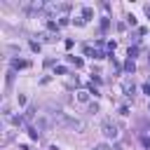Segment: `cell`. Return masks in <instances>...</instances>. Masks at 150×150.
<instances>
[{"label":"cell","instance_id":"1","mask_svg":"<svg viewBox=\"0 0 150 150\" xmlns=\"http://www.w3.org/2000/svg\"><path fill=\"white\" fill-rule=\"evenodd\" d=\"M54 122L56 124H61V127H68V129H84V124L80 122V120H70V117H66V115H61V112H56L54 115Z\"/></svg>","mask_w":150,"mask_h":150},{"label":"cell","instance_id":"2","mask_svg":"<svg viewBox=\"0 0 150 150\" xmlns=\"http://www.w3.org/2000/svg\"><path fill=\"white\" fill-rule=\"evenodd\" d=\"M103 134H105L108 138H117V136H120V131H117V124H112L110 120H105V122H103Z\"/></svg>","mask_w":150,"mask_h":150},{"label":"cell","instance_id":"3","mask_svg":"<svg viewBox=\"0 0 150 150\" xmlns=\"http://www.w3.org/2000/svg\"><path fill=\"white\" fill-rule=\"evenodd\" d=\"M84 52H87V56H91V59H103V56H105V54H103L101 49H91L89 45L84 47Z\"/></svg>","mask_w":150,"mask_h":150},{"label":"cell","instance_id":"4","mask_svg":"<svg viewBox=\"0 0 150 150\" xmlns=\"http://www.w3.org/2000/svg\"><path fill=\"white\" fill-rule=\"evenodd\" d=\"M122 89H124V94H127V96H134V82L124 80V82H122Z\"/></svg>","mask_w":150,"mask_h":150},{"label":"cell","instance_id":"5","mask_svg":"<svg viewBox=\"0 0 150 150\" xmlns=\"http://www.w3.org/2000/svg\"><path fill=\"white\" fill-rule=\"evenodd\" d=\"M28 66V61H23V59H14L12 61V68H26Z\"/></svg>","mask_w":150,"mask_h":150},{"label":"cell","instance_id":"6","mask_svg":"<svg viewBox=\"0 0 150 150\" xmlns=\"http://www.w3.org/2000/svg\"><path fill=\"white\" fill-rule=\"evenodd\" d=\"M124 70H127V73H134V70H136V63H134V59H129V61L124 63Z\"/></svg>","mask_w":150,"mask_h":150},{"label":"cell","instance_id":"7","mask_svg":"<svg viewBox=\"0 0 150 150\" xmlns=\"http://www.w3.org/2000/svg\"><path fill=\"white\" fill-rule=\"evenodd\" d=\"M68 61H70L75 68H82V59H77V56H68Z\"/></svg>","mask_w":150,"mask_h":150},{"label":"cell","instance_id":"8","mask_svg":"<svg viewBox=\"0 0 150 150\" xmlns=\"http://www.w3.org/2000/svg\"><path fill=\"white\" fill-rule=\"evenodd\" d=\"M77 101L87 103V101H89V91H77Z\"/></svg>","mask_w":150,"mask_h":150},{"label":"cell","instance_id":"9","mask_svg":"<svg viewBox=\"0 0 150 150\" xmlns=\"http://www.w3.org/2000/svg\"><path fill=\"white\" fill-rule=\"evenodd\" d=\"M91 14H94V9H91V7H84V9H82V16H84V21H87V19H91Z\"/></svg>","mask_w":150,"mask_h":150},{"label":"cell","instance_id":"10","mask_svg":"<svg viewBox=\"0 0 150 150\" xmlns=\"http://www.w3.org/2000/svg\"><path fill=\"white\" fill-rule=\"evenodd\" d=\"M108 28H110V19H103V21H101V30H103V33H105V30H108Z\"/></svg>","mask_w":150,"mask_h":150},{"label":"cell","instance_id":"11","mask_svg":"<svg viewBox=\"0 0 150 150\" xmlns=\"http://www.w3.org/2000/svg\"><path fill=\"white\" fill-rule=\"evenodd\" d=\"M115 47H117V42H115V40H108V52H110V56H112V52H115Z\"/></svg>","mask_w":150,"mask_h":150},{"label":"cell","instance_id":"12","mask_svg":"<svg viewBox=\"0 0 150 150\" xmlns=\"http://www.w3.org/2000/svg\"><path fill=\"white\" fill-rule=\"evenodd\" d=\"M136 54H138V47H136V45H134V47H129V59H134Z\"/></svg>","mask_w":150,"mask_h":150},{"label":"cell","instance_id":"13","mask_svg":"<svg viewBox=\"0 0 150 150\" xmlns=\"http://www.w3.org/2000/svg\"><path fill=\"white\" fill-rule=\"evenodd\" d=\"M47 26H49V30H54V33L59 30V23H54V21H47Z\"/></svg>","mask_w":150,"mask_h":150},{"label":"cell","instance_id":"14","mask_svg":"<svg viewBox=\"0 0 150 150\" xmlns=\"http://www.w3.org/2000/svg\"><path fill=\"white\" fill-rule=\"evenodd\" d=\"M30 49H33V52H40V42L33 40V42H30Z\"/></svg>","mask_w":150,"mask_h":150},{"label":"cell","instance_id":"15","mask_svg":"<svg viewBox=\"0 0 150 150\" xmlns=\"http://www.w3.org/2000/svg\"><path fill=\"white\" fill-rule=\"evenodd\" d=\"M89 94H94V96H96V94H98V89H96V87H94V82H91V84H89Z\"/></svg>","mask_w":150,"mask_h":150},{"label":"cell","instance_id":"16","mask_svg":"<svg viewBox=\"0 0 150 150\" xmlns=\"http://www.w3.org/2000/svg\"><path fill=\"white\" fill-rule=\"evenodd\" d=\"M143 94H148V96H150V82H145V84H143Z\"/></svg>","mask_w":150,"mask_h":150},{"label":"cell","instance_id":"17","mask_svg":"<svg viewBox=\"0 0 150 150\" xmlns=\"http://www.w3.org/2000/svg\"><path fill=\"white\" fill-rule=\"evenodd\" d=\"M94 150H110V148H108V145H105V143H101V145H96V148H94Z\"/></svg>","mask_w":150,"mask_h":150},{"label":"cell","instance_id":"18","mask_svg":"<svg viewBox=\"0 0 150 150\" xmlns=\"http://www.w3.org/2000/svg\"><path fill=\"white\" fill-rule=\"evenodd\" d=\"M145 14H148V16H150V5H145Z\"/></svg>","mask_w":150,"mask_h":150},{"label":"cell","instance_id":"19","mask_svg":"<svg viewBox=\"0 0 150 150\" xmlns=\"http://www.w3.org/2000/svg\"><path fill=\"white\" fill-rule=\"evenodd\" d=\"M49 150H59V148H56V145H52V148H49Z\"/></svg>","mask_w":150,"mask_h":150}]
</instances>
